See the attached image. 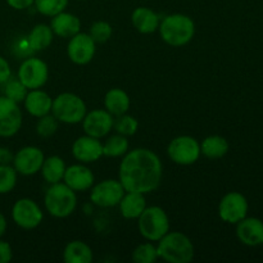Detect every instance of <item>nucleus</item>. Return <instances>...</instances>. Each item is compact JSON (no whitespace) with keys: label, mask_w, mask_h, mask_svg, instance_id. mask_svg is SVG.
Listing matches in <instances>:
<instances>
[{"label":"nucleus","mask_w":263,"mask_h":263,"mask_svg":"<svg viewBox=\"0 0 263 263\" xmlns=\"http://www.w3.org/2000/svg\"><path fill=\"white\" fill-rule=\"evenodd\" d=\"M5 230H7V220H5L4 215L0 212V238L4 235Z\"/></svg>","instance_id":"obj_40"},{"label":"nucleus","mask_w":263,"mask_h":263,"mask_svg":"<svg viewBox=\"0 0 263 263\" xmlns=\"http://www.w3.org/2000/svg\"><path fill=\"white\" fill-rule=\"evenodd\" d=\"M13 251L12 247L7 241L0 240V263H8L12 261Z\"/></svg>","instance_id":"obj_36"},{"label":"nucleus","mask_w":263,"mask_h":263,"mask_svg":"<svg viewBox=\"0 0 263 263\" xmlns=\"http://www.w3.org/2000/svg\"><path fill=\"white\" fill-rule=\"evenodd\" d=\"M141 236L148 241H158L170 231V218L166 211L158 205L146 207L138 218Z\"/></svg>","instance_id":"obj_6"},{"label":"nucleus","mask_w":263,"mask_h":263,"mask_svg":"<svg viewBox=\"0 0 263 263\" xmlns=\"http://www.w3.org/2000/svg\"><path fill=\"white\" fill-rule=\"evenodd\" d=\"M14 154L12 153L9 148L7 146H0V164H10L13 163Z\"/></svg>","instance_id":"obj_38"},{"label":"nucleus","mask_w":263,"mask_h":263,"mask_svg":"<svg viewBox=\"0 0 263 263\" xmlns=\"http://www.w3.org/2000/svg\"><path fill=\"white\" fill-rule=\"evenodd\" d=\"M10 74H12V71H10L9 63L7 59L0 57V85L5 84L10 79Z\"/></svg>","instance_id":"obj_37"},{"label":"nucleus","mask_w":263,"mask_h":263,"mask_svg":"<svg viewBox=\"0 0 263 263\" xmlns=\"http://www.w3.org/2000/svg\"><path fill=\"white\" fill-rule=\"evenodd\" d=\"M53 37L54 32L50 26L45 23H39L31 30L27 40L33 51H43L50 46V44L53 43Z\"/></svg>","instance_id":"obj_27"},{"label":"nucleus","mask_w":263,"mask_h":263,"mask_svg":"<svg viewBox=\"0 0 263 263\" xmlns=\"http://www.w3.org/2000/svg\"><path fill=\"white\" fill-rule=\"evenodd\" d=\"M72 154L81 163H92L103 157V144L100 139L85 134V136H80L73 141Z\"/></svg>","instance_id":"obj_16"},{"label":"nucleus","mask_w":263,"mask_h":263,"mask_svg":"<svg viewBox=\"0 0 263 263\" xmlns=\"http://www.w3.org/2000/svg\"><path fill=\"white\" fill-rule=\"evenodd\" d=\"M248 213V202L243 194L238 192H231L223 195L218 204V216L223 222L238 223L247 217Z\"/></svg>","instance_id":"obj_11"},{"label":"nucleus","mask_w":263,"mask_h":263,"mask_svg":"<svg viewBox=\"0 0 263 263\" xmlns=\"http://www.w3.org/2000/svg\"><path fill=\"white\" fill-rule=\"evenodd\" d=\"M158 257L170 263H189L194 258V244L180 231H168L158 240Z\"/></svg>","instance_id":"obj_3"},{"label":"nucleus","mask_w":263,"mask_h":263,"mask_svg":"<svg viewBox=\"0 0 263 263\" xmlns=\"http://www.w3.org/2000/svg\"><path fill=\"white\" fill-rule=\"evenodd\" d=\"M92 257V249L81 240L71 241L63 251V261L66 263H91Z\"/></svg>","instance_id":"obj_24"},{"label":"nucleus","mask_w":263,"mask_h":263,"mask_svg":"<svg viewBox=\"0 0 263 263\" xmlns=\"http://www.w3.org/2000/svg\"><path fill=\"white\" fill-rule=\"evenodd\" d=\"M126 190L123 189L120 180H103L94 186L90 193V200L92 204L100 208H110L118 205Z\"/></svg>","instance_id":"obj_8"},{"label":"nucleus","mask_w":263,"mask_h":263,"mask_svg":"<svg viewBox=\"0 0 263 263\" xmlns=\"http://www.w3.org/2000/svg\"><path fill=\"white\" fill-rule=\"evenodd\" d=\"M22 126V112L18 103L0 97V138L14 136Z\"/></svg>","instance_id":"obj_13"},{"label":"nucleus","mask_w":263,"mask_h":263,"mask_svg":"<svg viewBox=\"0 0 263 263\" xmlns=\"http://www.w3.org/2000/svg\"><path fill=\"white\" fill-rule=\"evenodd\" d=\"M44 204L49 215L57 218H66L71 216L77 207L76 192L64 182L51 184L45 193Z\"/></svg>","instance_id":"obj_4"},{"label":"nucleus","mask_w":263,"mask_h":263,"mask_svg":"<svg viewBox=\"0 0 263 263\" xmlns=\"http://www.w3.org/2000/svg\"><path fill=\"white\" fill-rule=\"evenodd\" d=\"M112 33L113 28L110 23L105 22V21H97L90 27L89 35L97 44H104L112 37Z\"/></svg>","instance_id":"obj_34"},{"label":"nucleus","mask_w":263,"mask_h":263,"mask_svg":"<svg viewBox=\"0 0 263 263\" xmlns=\"http://www.w3.org/2000/svg\"><path fill=\"white\" fill-rule=\"evenodd\" d=\"M113 121V116L107 109H92L85 115L82 120V128L86 135L102 139L110 133Z\"/></svg>","instance_id":"obj_15"},{"label":"nucleus","mask_w":263,"mask_h":263,"mask_svg":"<svg viewBox=\"0 0 263 263\" xmlns=\"http://www.w3.org/2000/svg\"><path fill=\"white\" fill-rule=\"evenodd\" d=\"M58 126L59 121L51 113H49V115L43 116V117H39L37 123H36V133L44 139L50 138L57 133Z\"/></svg>","instance_id":"obj_33"},{"label":"nucleus","mask_w":263,"mask_h":263,"mask_svg":"<svg viewBox=\"0 0 263 263\" xmlns=\"http://www.w3.org/2000/svg\"><path fill=\"white\" fill-rule=\"evenodd\" d=\"M162 175L159 157L151 149L138 148L127 152L121 161L118 180L126 192L148 194L158 189Z\"/></svg>","instance_id":"obj_1"},{"label":"nucleus","mask_w":263,"mask_h":263,"mask_svg":"<svg viewBox=\"0 0 263 263\" xmlns=\"http://www.w3.org/2000/svg\"><path fill=\"white\" fill-rule=\"evenodd\" d=\"M229 152V143L223 136H207L200 143V154L210 159H220Z\"/></svg>","instance_id":"obj_26"},{"label":"nucleus","mask_w":263,"mask_h":263,"mask_svg":"<svg viewBox=\"0 0 263 263\" xmlns=\"http://www.w3.org/2000/svg\"><path fill=\"white\" fill-rule=\"evenodd\" d=\"M17 184V171L10 164H0V194H8Z\"/></svg>","instance_id":"obj_32"},{"label":"nucleus","mask_w":263,"mask_h":263,"mask_svg":"<svg viewBox=\"0 0 263 263\" xmlns=\"http://www.w3.org/2000/svg\"><path fill=\"white\" fill-rule=\"evenodd\" d=\"M167 154L174 163L180 166H190L199 159L200 144L193 136H177L168 144Z\"/></svg>","instance_id":"obj_7"},{"label":"nucleus","mask_w":263,"mask_h":263,"mask_svg":"<svg viewBox=\"0 0 263 263\" xmlns=\"http://www.w3.org/2000/svg\"><path fill=\"white\" fill-rule=\"evenodd\" d=\"M158 30L164 43L179 48L186 45L193 40L195 35V23L189 15L174 13L166 15L162 20Z\"/></svg>","instance_id":"obj_2"},{"label":"nucleus","mask_w":263,"mask_h":263,"mask_svg":"<svg viewBox=\"0 0 263 263\" xmlns=\"http://www.w3.org/2000/svg\"><path fill=\"white\" fill-rule=\"evenodd\" d=\"M97 51V43L89 33L77 32L69 39L67 45V54L71 62L79 66H85L92 61Z\"/></svg>","instance_id":"obj_12"},{"label":"nucleus","mask_w":263,"mask_h":263,"mask_svg":"<svg viewBox=\"0 0 263 263\" xmlns=\"http://www.w3.org/2000/svg\"><path fill=\"white\" fill-rule=\"evenodd\" d=\"M33 4L39 13L46 17H53L66 9L68 0H35Z\"/></svg>","instance_id":"obj_31"},{"label":"nucleus","mask_w":263,"mask_h":263,"mask_svg":"<svg viewBox=\"0 0 263 263\" xmlns=\"http://www.w3.org/2000/svg\"><path fill=\"white\" fill-rule=\"evenodd\" d=\"M236 235L246 246L257 247L263 244V222L254 217L243 218L238 222Z\"/></svg>","instance_id":"obj_18"},{"label":"nucleus","mask_w":263,"mask_h":263,"mask_svg":"<svg viewBox=\"0 0 263 263\" xmlns=\"http://www.w3.org/2000/svg\"><path fill=\"white\" fill-rule=\"evenodd\" d=\"M33 2L35 0H7L8 5L17 10L27 9V8H30L33 4Z\"/></svg>","instance_id":"obj_39"},{"label":"nucleus","mask_w":263,"mask_h":263,"mask_svg":"<svg viewBox=\"0 0 263 263\" xmlns=\"http://www.w3.org/2000/svg\"><path fill=\"white\" fill-rule=\"evenodd\" d=\"M87 113L86 104L81 97L73 92H62L53 99L51 115L62 123L76 125L82 122Z\"/></svg>","instance_id":"obj_5"},{"label":"nucleus","mask_w":263,"mask_h":263,"mask_svg":"<svg viewBox=\"0 0 263 263\" xmlns=\"http://www.w3.org/2000/svg\"><path fill=\"white\" fill-rule=\"evenodd\" d=\"M12 218L15 225L20 228L25 230H32L43 222L44 213L35 200L30 198H22L13 205Z\"/></svg>","instance_id":"obj_9"},{"label":"nucleus","mask_w":263,"mask_h":263,"mask_svg":"<svg viewBox=\"0 0 263 263\" xmlns=\"http://www.w3.org/2000/svg\"><path fill=\"white\" fill-rule=\"evenodd\" d=\"M25 108L31 116L39 118L51 113V104L53 99L48 92L40 89H32L27 92L25 100Z\"/></svg>","instance_id":"obj_20"},{"label":"nucleus","mask_w":263,"mask_h":263,"mask_svg":"<svg viewBox=\"0 0 263 263\" xmlns=\"http://www.w3.org/2000/svg\"><path fill=\"white\" fill-rule=\"evenodd\" d=\"M131 105L130 97L122 89H110L104 97V107L112 116H121L128 112Z\"/></svg>","instance_id":"obj_23"},{"label":"nucleus","mask_w":263,"mask_h":263,"mask_svg":"<svg viewBox=\"0 0 263 263\" xmlns=\"http://www.w3.org/2000/svg\"><path fill=\"white\" fill-rule=\"evenodd\" d=\"M5 97L12 99L13 102L21 103L25 100L26 95H27L28 89L20 81V80H8L5 82Z\"/></svg>","instance_id":"obj_35"},{"label":"nucleus","mask_w":263,"mask_h":263,"mask_svg":"<svg viewBox=\"0 0 263 263\" xmlns=\"http://www.w3.org/2000/svg\"><path fill=\"white\" fill-rule=\"evenodd\" d=\"M45 159L43 151L37 146H25L14 154L13 167L17 174L23 176H32L41 170L43 162Z\"/></svg>","instance_id":"obj_14"},{"label":"nucleus","mask_w":263,"mask_h":263,"mask_svg":"<svg viewBox=\"0 0 263 263\" xmlns=\"http://www.w3.org/2000/svg\"><path fill=\"white\" fill-rule=\"evenodd\" d=\"M49 79L48 64L39 58H27L18 68V80L28 90L40 89Z\"/></svg>","instance_id":"obj_10"},{"label":"nucleus","mask_w":263,"mask_h":263,"mask_svg":"<svg viewBox=\"0 0 263 263\" xmlns=\"http://www.w3.org/2000/svg\"><path fill=\"white\" fill-rule=\"evenodd\" d=\"M131 22H133V26L136 28V31L146 35V33H153L158 30L161 20L154 10L145 7H140L136 8L133 12Z\"/></svg>","instance_id":"obj_22"},{"label":"nucleus","mask_w":263,"mask_h":263,"mask_svg":"<svg viewBox=\"0 0 263 263\" xmlns=\"http://www.w3.org/2000/svg\"><path fill=\"white\" fill-rule=\"evenodd\" d=\"M121 216L126 220H138L139 216L146 208L145 194L135 192H126L118 203Z\"/></svg>","instance_id":"obj_21"},{"label":"nucleus","mask_w":263,"mask_h":263,"mask_svg":"<svg viewBox=\"0 0 263 263\" xmlns=\"http://www.w3.org/2000/svg\"><path fill=\"white\" fill-rule=\"evenodd\" d=\"M128 146H130V143L127 140V136L116 134V135L109 136L103 144V156L118 158L127 153Z\"/></svg>","instance_id":"obj_28"},{"label":"nucleus","mask_w":263,"mask_h":263,"mask_svg":"<svg viewBox=\"0 0 263 263\" xmlns=\"http://www.w3.org/2000/svg\"><path fill=\"white\" fill-rule=\"evenodd\" d=\"M50 27L53 30L54 35L63 39H71L72 36L80 32L81 21H80L77 15L72 14V13H67L63 10V12L51 17Z\"/></svg>","instance_id":"obj_19"},{"label":"nucleus","mask_w":263,"mask_h":263,"mask_svg":"<svg viewBox=\"0 0 263 263\" xmlns=\"http://www.w3.org/2000/svg\"><path fill=\"white\" fill-rule=\"evenodd\" d=\"M95 176L91 170L85 164H72L67 167L63 182L74 192H86L94 185Z\"/></svg>","instance_id":"obj_17"},{"label":"nucleus","mask_w":263,"mask_h":263,"mask_svg":"<svg viewBox=\"0 0 263 263\" xmlns=\"http://www.w3.org/2000/svg\"><path fill=\"white\" fill-rule=\"evenodd\" d=\"M113 127L116 128L117 134L123 136H133L138 131L139 122L135 117L125 113V115L117 116V118L113 121Z\"/></svg>","instance_id":"obj_30"},{"label":"nucleus","mask_w":263,"mask_h":263,"mask_svg":"<svg viewBox=\"0 0 263 263\" xmlns=\"http://www.w3.org/2000/svg\"><path fill=\"white\" fill-rule=\"evenodd\" d=\"M66 163L59 156H51L44 159L43 166H41V175L43 179L49 185L57 184L63 180L64 172H66Z\"/></svg>","instance_id":"obj_25"},{"label":"nucleus","mask_w":263,"mask_h":263,"mask_svg":"<svg viewBox=\"0 0 263 263\" xmlns=\"http://www.w3.org/2000/svg\"><path fill=\"white\" fill-rule=\"evenodd\" d=\"M158 258L157 247L153 241L140 244L133 252V261L135 263H154Z\"/></svg>","instance_id":"obj_29"}]
</instances>
